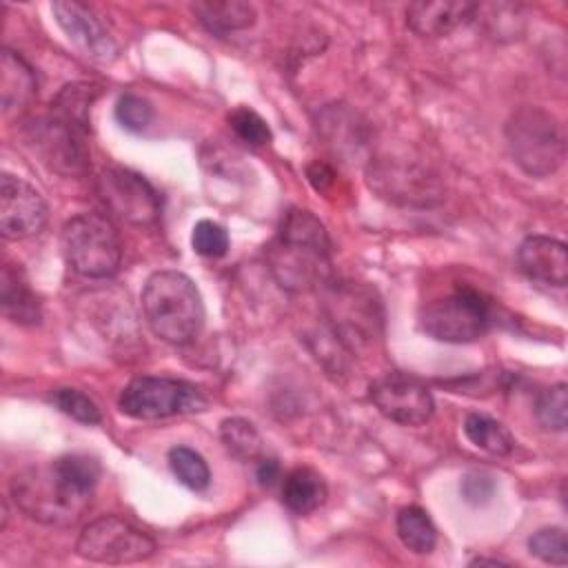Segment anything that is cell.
<instances>
[{
  "label": "cell",
  "instance_id": "1",
  "mask_svg": "<svg viewBox=\"0 0 568 568\" xmlns=\"http://www.w3.org/2000/svg\"><path fill=\"white\" fill-rule=\"evenodd\" d=\"M100 464L89 455H62L31 466L11 481V499L31 519L47 526H73L91 504Z\"/></svg>",
  "mask_w": 568,
  "mask_h": 568
},
{
  "label": "cell",
  "instance_id": "2",
  "mask_svg": "<svg viewBox=\"0 0 568 568\" xmlns=\"http://www.w3.org/2000/svg\"><path fill=\"white\" fill-rule=\"evenodd\" d=\"M266 262L286 291L300 293L326 284L331 277V240L324 224L311 211H288L266 248Z\"/></svg>",
  "mask_w": 568,
  "mask_h": 568
},
{
  "label": "cell",
  "instance_id": "3",
  "mask_svg": "<svg viewBox=\"0 0 568 568\" xmlns=\"http://www.w3.org/2000/svg\"><path fill=\"white\" fill-rule=\"evenodd\" d=\"M142 313L160 339L193 342L204 326V302L193 280L180 271H155L142 288Z\"/></svg>",
  "mask_w": 568,
  "mask_h": 568
},
{
  "label": "cell",
  "instance_id": "4",
  "mask_svg": "<svg viewBox=\"0 0 568 568\" xmlns=\"http://www.w3.org/2000/svg\"><path fill=\"white\" fill-rule=\"evenodd\" d=\"M506 144L513 162L532 178L552 175L566 158L564 129L541 106H521L508 118Z\"/></svg>",
  "mask_w": 568,
  "mask_h": 568
},
{
  "label": "cell",
  "instance_id": "5",
  "mask_svg": "<svg viewBox=\"0 0 568 568\" xmlns=\"http://www.w3.org/2000/svg\"><path fill=\"white\" fill-rule=\"evenodd\" d=\"M493 322V302L473 286H457L419 311V328L446 344L475 342L490 331Z\"/></svg>",
  "mask_w": 568,
  "mask_h": 568
},
{
  "label": "cell",
  "instance_id": "6",
  "mask_svg": "<svg viewBox=\"0 0 568 568\" xmlns=\"http://www.w3.org/2000/svg\"><path fill=\"white\" fill-rule=\"evenodd\" d=\"M67 264L82 277L106 280L118 273L122 244L113 224L95 213H80L64 222L60 233Z\"/></svg>",
  "mask_w": 568,
  "mask_h": 568
},
{
  "label": "cell",
  "instance_id": "7",
  "mask_svg": "<svg viewBox=\"0 0 568 568\" xmlns=\"http://www.w3.org/2000/svg\"><path fill=\"white\" fill-rule=\"evenodd\" d=\"M118 406L126 417L149 422L204 410L206 397L193 382L164 375H140L122 388Z\"/></svg>",
  "mask_w": 568,
  "mask_h": 568
},
{
  "label": "cell",
  "instance_id": "8",
  "mask_svg": "<svg viewBox=\"0 0 568 568\" xmlns=\"http://www.w3.org/2000/svg\"><path fill=\"white\" fill-rule=\"evenodd\" d=\"M368 186L399 206H435L444 197L439 178L424 164L402 158H377L366 169Z\"/></svg>",
  "mask_w": 568,
  "mask_h": 568
},
{
  "label": "cell",
  "instance_id": "9",
  "mask_svg": "<svg viewBox=\"0 0 568 568\" xmlns=\"http://www.w3.org/2000/svg\"><path fill=\"white\" fill-rule=\"evenodd\" d=\"M75 550L82 559L95 564H140L153 557L155 541L131 521L106 515L82 528Z\"/></svg>",
  "mask_w": 568,
  "mask_h": 568
},
{
  "label": "cell",
  "instance_id": "10",
  "mask_svg": "<svg viewBox=\"0 0 568 568\" xmlns=\"http://www.w3.org/2000/svg\"><path fill=\"white\" fill-rule=\"evenodd\" d=\"M95 191L111 215L135 226H149L160 215L155 189L135 171L109 166L95 178Z\"/></svg>",
  "mask_w": 568,
  "mask_h": 568
},
{
  "label": "cell",
  "instance_id": "11",
  "mask_svg": "<svg viewBox=\"0 0 568 568\" xmlns=\"http://www.w3.org/2000/svg\"><path fill=\"white\" fill-rule=\"evenodd\" d=\"M371 402L390 422L422 426L435 413V399L426 384L406 373H386L371 384Z\"/></svg>",
  "mask_w": 568,
  "mask_h": 568
},
{
  "label": "cell",
  "instance_id": "12",
  "mask_svg": "<svg viewBox=\"0 0 568 568\" xmlns=\"http://www.w3.org/2000/svg\"><path fill=\"white\" fill-rule=\"evenodd\" d=\"M84 133L80 126L49 113L29 126V144L53 171L64 175H78L87 171L89 153L84 146Z\"/></svg>",
  "mask_w": 568,
  "mask_h": 568
},
{
  "label": "cell",
  "instance_id": "13",
  "mask_svg": "<svg viewBox=\"0 0 568 568\" xmlns=\"http://www.w3.org/2000/svg\"><path fill=\"white\" fill-rule=\"evenodd\" d=\"M377 302L368 293L355 286H335L326 297L328 322L335 339L342 346H362L375 337L379 315L375 313Z\"/></svg>",
  "mask_w": 568,
  "mask_h": 568
},
{
  "label": "cell",
  "instance_id": "14",
  "mask_svg": "<svg viewBox=\"0 0 568 568\" xmlns=\"http://www.w3.org/2000/svg\"><path fill=\"white\" fill-rule=\"evenodd\" d=\"M47 224L42 195L24 180L2 173L0 178V231L4 240H24Z\"/></svg>",
  "mask_w": 568,
  "mask_h": 568
},
{
  "label": "cell",
  "instance_id": "15",
  "mask_svg": "<svg viewBox=\"0 0 568 568\" xmlns=\"http://www.w3.org/2000/svg\"><path fill=\"white\" fill-rule=\"evenodd\" d=\"M51 11L71 44H75L87 58L109 62L118 55V44L111 31L91 7L75 0H60L51 4Z\"/></svg>",
  "mask_w": 568,
  "mask_h": 568
},
{
  "label": "cell",
  "instance_id": "16",
  "mask_svg": "<svg viewBox=\"0 0 568 568\" xmlns=\"http://www.w3.org/2000/svg\"><path fill=\"white\" fill-rule=\"evenodd\" d=\"M519 268L535 282L548 286H566L568 253L566 244L548 235H530L517 248Z\"/></svg>",
  "mask_w": 568,
  "mask_h": 568
},
{
  "label": "cell",
  "instance_id": "17",
  "mask_svg": "<svg viewBox=\"0 0 568 568\" xmlns=\"http://www.w3.org/2000/svg\"><path fill=\"white\" fill-rule=\"evenodd\" d=\"M477 4L464 0H419L408 4L406 24L422 38H442L468 24Z\"/></svg>",
  "mask_w": 568,
  "mask_h": 568
},
{
  "label": "cell",
  "instance_id": "18",
  "mask_svg": "<svg viewBox=\"0 0 568 568\" xmlns=\"http://www.w3.org/2000/svg\"><path fill=\"white\" fill-rule=\"evenodd\" d=\"M0 93L2 111L9 115L31 104L38 93V80L33 69L13 51L4 49L0 60Z\"/></svg>",
  "mask_w": 568,
  "mask_h": 568
},
{
  "label": "cell",
  "instance_id": "19",
  "mask_svg": "<svg viewBox=\"0 0 568 568\" xmlns=\"http://www.w3.org/2000/svg\"><path fill=\"white\" fill-rule=\"evenodd\" d=\"M0 302L2 313L18 324H38L40 322V302L33 295L29 280L20 264L7 262L2 266L0 280Z\"/></svg>",
  "mask_w": 568,
  "mask_h": 568
},
{
  "label": "cell",
  "instance_id": "20",
  "mask_svg": "<svg viewBox=\"0 0 568 568\" xmlns=\"http://www.w3.org/2000/svg\"><path fill=\"white\" fill-rule=\"evenodd\" d=\"M326 497L328 488L324 477L308 466L293 468L282 481V501L295 515H308L317 510Z\"/></svg>",
  "mask_w": 568,
  "mask_h": 568
},
{
  "label": "cell",
  "instance_id": "21",
  "mask_svg": "<svg viewBox=\"0 0 568 568\" xmlns=\"http://www.w3.org/2000/svg\"><path fill=\"white\" fill-rule=\"evenodd\" d=\"M193 13L213 33H229L246 29L255 22V9L242 0H206L195 2Z\"/></svg>",
  "mask_w": 568,
  "mask_h": 568
},
{
  "label": "cell",
  "instance_id": "22",
  "mask_svg": "<svg viewBox=\"0 0 568 568\" xmlns=\"http://www.w3.org/2000/svg\"><path fill=\"white\" fill-rule=\"evenodd\" d=\"M464 435L473 446H477L479 450H486L490 455H508L515 446L510 430L501 422H497L484 413L466 415Z\"/></svg>",
  "mask_w": 568,
  "mask_h": 568
},
{
  "label": "cell",
  "instance_id": "23",
  "mask_svg": "<svg viewBox=\"0 0 568 568\" xmlns=\"http://www.w3.org/2000/svg\"><path fill=\"white\" fill-rule=\"evenodd\" d=\"M397 535L415 555H428L437 544V528L419 506H406L397 513Z\"/></svg>",
  "mask_w": 568,
  "mask_h": 568
},
{
  "label": "cell",
  "instance_id": "24",
  "mask_svg": "<svg viewBox=\"0 0 568 568\" xmlns=\"http://www.w3.org/2000/svg\"><path fill=\"white\" fill-rule=\"evenodd\" d=\"M95 98H98V87L84 84V82L69 84L51 102V113H55L58 118H62V120L80 126L82 131H87L89 111H91V104H93Z\"/></svg>",
  "mask_w": 568,
  "mask_h": 568
},
{
  "label": "cell",
  "instance_id": "25",
  "mask_svg": "<svg viewBox=\"0 0 568 568\" xmlns=\"http://www.w3.org/2000/svg\"><path fill=\"white\" fill-rule=\"evenodd\" d=\"M169 468L175 479L189 490H204L211 481V470L204 457L189 446H173L169 450Z\"/></svg>",
  "mask_w": 568,
  "mask_h": 568
},
{
  "label": "cell",
  "instance_id": "26",
  "mask_svg": "<svg viewBox=\"0 0 568 568\" xmlns=\"http://www.w3.org/2000/svg\"><path fill=\"white\" fill-rule=\"evenodd\" d=\"M535 417L546 430L564 433L568 424V390L566 384L544 388L535 402Z\"/></svg>",
  "mask_w": 568,
  "mask_h": 568
},
{
  "label": "cell",
  "instance_id": "27",
  "mask_svg": "<svg viewBox=\"0 0 568 568\" xmlns=\"http://www.w3.org/2000/svg\"><path fill=\"white\" fill-rule=\"evenodd\" d=\"M222 442L240 459H255L262 453V437L255 426L242 417L224 419L220 426Z\"/></svg>",
  "mask_w": 568,
  "mask_h": 568
},
{
  "label": "cell",
  "instance_id": "28",
  "mask_svg": "<svg viewBox=\"0 0 568 568\" xmlns=\"http://www.w3.org/2000/svg\"><path fill=\"white\" fill-rule=\"evenodd\" d=\"M51 404L69 415L71 419L75 422H82V424H98L102 422V413L98 408V404L80 388H71V386H60V388H53L51 390Z\"/></svg>",
  "mask_w": 568,
  "mask_h": 568
},
{
  "label": "cell",
  "instance_id": "29",
  "mask_svg": "<svg viewBox=\"0 0 568 568\" xmlns=\"http://www.w3.org/2000/svg\"><path fill=\"white\" fill-rule=\"evenodd\" d=\"M528 550H530V555H535L537 559H541L546 564L566 566V561H568L566 530L559 526H550V528H541V530L532 532L528 539Z\"/></svg>",
  "mask_w": 568,
  "mask_h": 568
},
{
  "label": "cell",
  "instance_id": "30",
  "mask_svg": "<svg viewBox=\"0 0 568 568\" xmlns=\"http://www.w3.org/2000/svg\"><path fill=\"white\" fill-rule=\"evenodd\" d=\"M229 124L235 138H240L248 146H264L271 142V129L266 120L248 106H237L235 111H231Z\"/></svg>",
  "mask_w": 568,
  "mask_h": 568
},
{
  "label": "cell",
  "instance_id": "31",
  "mask_svg": "<svg viewBox=\"0 0 568 568\" xmlns=\"http://www.w3.org/2000/svg\"><path fill=\"white\" fill-rule=\"evenodd\" d=\"M191 246L202 257H222L229 251V233L213 220H200L193 226Z\"/></svg>",
  "mask_w": 568,
  "mask_h": 568
},
{
  "label": "cell",
  "instance_id": "32",
  "mask_svg": "<svg viewBox=\"0 0 568 568\" xmlns=\"http://www.w3.org/2000/svg\"><path fill=\"white\" fill-rule=\"evenodd\" d=\"M115 120L126 131L140 133L144 129H149V124L153 122V106L146 98H142L138 93H124L115 102Z\"/></svg>",
  "mask_w": 568,
  "mask_h": 568
},
{
  "label": "cell",
  "instance_id": "33",
  "mask_svg": "<svg viewBox=\"0 0 568 568\" xmlns=\"http://www.w3.org/2000/svg\"><path fill=\"white\" fill-rule=\"evenodd\" d=\"M495 493V479L488 473L473 470L462 479V497L473 506H484Z\"/></svg>",
  "mask_w": 568,
  "mask_h": 568
},
{
  "label": "cell",
  "instance_id": "34",
  "mask_svg": "<svg viewBox=\"0 0 568 568\" xmlns=\"http://www.w3.org/2000/svg\"><path fill=\"white\" fill-rule=\"evenodd\" d=\"M255 475H257V481L262 486H273L277 481V477H280V464L275 459H266L264 457V459H260Z\"/></svg>",
  "mask_w": 568,
  "mask_h": 568
},
{
  "label": "cell",
  "instance_id": "35",
  "mask_svg": "<svg viewBox=\"0 0 568 568\" xmlns=\"http://www.w3.org/2000/svg\"><path fill=\"white\" fill-rule=\"evenodd\" d=\"M308 180L313 182L315 189H324L333 182V171L324 162H315L313 166H308Z\"/></svg>",
  "mask_w": 568,
  "mask_h": 568
},
{
  "label": "cell",
  "instance_id": "36",
  "mask_svg": "<svg viewBox=\"0 0 568 568\" xmlns=\"http://www.w3.org/2000/svg\"><path fill=\"white\" fill-rule=\"evenodd\" d=\"M484 564H490V566H504L506 561H501V559H488V557H477V559H473V561H470V566H484Z\"/></svg>",
  "mask_w": 568,
  "mask_h": 568
}]
</instances>
